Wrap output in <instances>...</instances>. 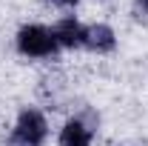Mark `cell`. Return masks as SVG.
<instances>
[{
  "mask_svg": "<svg viewBox=\"0 0 148 146\" xmlns=\"http://www.w3.org/2000/svg\"><path fill=\"white\" fill-rule=\"evenodd\" d=\"M14 46L23 57L29 60H54L60 46L54 40V32L43 23H26L20 26L17 35H14Z\"/></svg>",
  "mask_w": 148,
  "mask_h": 146,
  "instance_id": "6da1fadb",
  "label": "cell"
},
{
  "mask_svg": "<svg viewBox=\"0 0 148 146\" xmlns=\"http://www.w3.org/2000/svg\"><path fill=\"white\" fill-rule=\"evenodd\" d=\"M12 135H17L20 140H26L29 146H46V140H49V117L37 106H23L17 112Z\"/></svg>",
  "mask_w": 148,
  "mask_h": 146,
  "instance_id": "7a4b0ae2",
  "label": "cell"
},
{
  "mask_svg": "<svg viewBox=\"0 0 148 146\" xmlns=\"http://www.w3.org/2000/svg\"><path fill=\"white\" fill-rule=\"evenodd\" d=\"M97 115L94 112H80L71 115L57 135V146H91L94 135H97Z\"/></svg>",
  "mask_w": 148,
  "mask_h": 146,
  "instance_id": "3957f363",
  "label": "cell"
},
{
  "mask_svg": "<svg viewBox=\"0 0 148 146\" xmlns=\"http://www.w3.org/2000/svg\"><path fill=\"white\" fill-rule=\"evenodd\" d=\"M83 49H88L94 55H111L117 49V32L108 23H88L86 37H83Z\"/></svg>",
  "mask_w": 148,
  "mask_h": 146,
  "instance_id": "277c9868",
  "label": "cell"
},
{
  "mask_svg": "<svg viewBox=\"0 0 148 146\" xmlns=\"http://www.w3.org/2000/svg\"><path fill=\"white\" fill-rule=\"evenodd\" d=\"M51 32H54V40L60 49H83L86 23H80L77 17H60Z\"/></svg>",
  "mask_w": 148,
  "mask_h": 146,
  "instance_id": "5b68a950",
  "label": "cell"
},
{
  "mask_svg": "<svg viewBox=\"0 0 148 146\" xmlns=\"http://www.w3.org/2000/svg\"><path fill=\"white\" fill-rule=\"evenodd\" d=\"M40 97L51 106V109H63V103H66V97H69V83H66V77L63 74H43L40 77Z\"/></svg>",
  "mask_w": 148,
  "mask_h": 146,
  "instance_id": "8992f818",
  "label": "cell"
},
{
  "mask_svg": "<svg viewBox=\"0 0 148 146\" xmlns=\"http://www.w3.org/2000/svg\"><path fill=\"white\" fill-rule=\"evenodd\" d=\"M43 3H49V6H57V9H71V6H77L80 0H43Z\"/></svg>",
  "mask_w": 148,
  "mask_h": 146,
  "instance_id": "52a82bcc",
  "label": "cell"
},
{
  "mask_svg": "<svg viewBox=\"0 0 148 146\" xmlns=\"http://www.w3.org/2000/svg\"><path fill=\"white\" fill-rule=\"evenodd\" d=\"M3 146H29V143H26V140H20L17 135H9V138L3 140Z\"/></svg>",
  "mask_w": 148,
  "mask_h": 146,
  "instance_id": "ba28073f",
  "label": "cell"
},
{
  "mask_svg": "<svg viewBox=\"0 0 148 146\" xmlns=\"http://www.w3.org/2000/svg\"><path fill=\"white\" fill-rule=\"evenodd\" d=\"M134 9H137L143 17H148V0H134Z\"/></svg>",
  "mask_w": 148,
  "mask_h": 146,
  "instance_id": "9c48e42d",
  "label": "cell"
}]
</instances>
